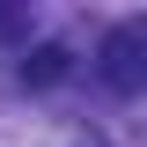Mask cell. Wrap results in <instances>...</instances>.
I'll return each mask as SVG.
<instances>
[{"mask_svg": "<svg viewBox=\"0 0 147 147\" xmlns=\"http://www.w3.org/2000/svg\"><path fill=\"white\" fill-rule=\"evenodd\" d=\"M66 74H74V52H66V44L22 52V81H30V88H52V81H66Z\"/></svg>", "mask_w": 147, "mask_h": 147, "instance_id": "7a4b0ae2", "label": "cell"}, {"mask_svg": "<svg viewBox=\"0 0 147 147\" xmlns=\"http://www.w3.org/2000/svg\"><path fill=\"white\" fill-rule=\"evenodd\" d=\"M140 52H147V22L125 15L118 30L103 37V81H110L118 96H140V88H147V59H140Z\"/></svg>", "mask_w": 147, "mask_h": 147, "instance_id": "6da1fadb", "label": "cell"}]
</instances>
